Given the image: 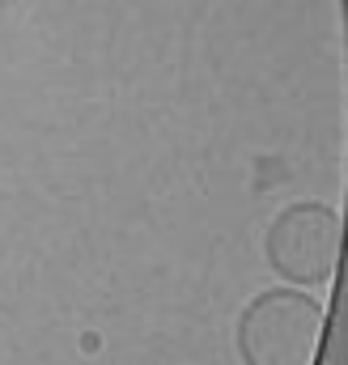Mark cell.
<instances>
[{
	"label": "cell",
	"mask_w": 348,
	"mask_h": 365,
	"mask_svg": "<svg viewBox=\"0 0 348 365\" xmlns=\"http://www.w3.org/2000/svg\"><path fill=\"white\" fill-rule=\"evenodd\" d=\"M319 302L297 289H272L242 314V357L247 365H310L319 344Z\"/></svg>",
	"instance_id": "cell-1"
},
{
	"label": "cell",
	"mask_w": 348,
	"mask_h": 365,
	"mask_svg": "<svg viewBox=\"0 0 348 365\" xmlns=\"http://www.w3.org/2000/svg\"><path fill=\"white\" fill-rule=\"evenodd\" d=\"M336 251H340V225L327 204H293L267 234L272 268L293 284H314L332 276Z\"/></svg>",
	"instance_id": "cell-2"
}]
</instances>
